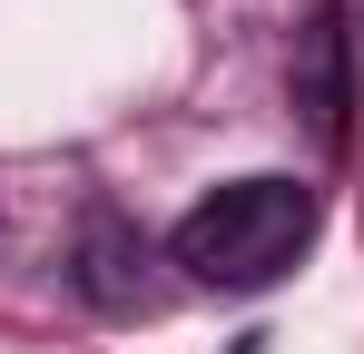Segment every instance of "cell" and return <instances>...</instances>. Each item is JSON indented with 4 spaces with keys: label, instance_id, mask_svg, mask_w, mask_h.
<instances>
[{
    "label": "cell",
    "instance_id": "6da1fadb",
    "mask_svg": "<svg viewBox=\"0 0 364 354\" xmlns=\"http://www.w3.org/2000/svg\"><path fill=\"white\" fill-rule=\"evenodd\" d=\"M305 246H315V187H305V177H227V187L197 197L178 217V236H168V256H178L197 286H217V295L276 286Z\"/></svg>",
    "mask_w": 364,
    "mask_h": 354
},
{
    "label": "cell",
    "instance_id": "7a4b0ae2",
    "mask_svg": "<svg viewBox=\"0 0 364 354\" xmlns=\"http://www.w3.org/2000/svg\"><path fill=\"white\" fill-rule=\"evenodd\" d=\"M79 286H89V305H109V315H138V305H148V246H138V227L89 217V236H79Z\"/></svg>",
    "mask_w": 364,
    "mask_h": 354
},
{
    "label": "cell",
    "instance_id": "3957f363",
    "mask_svg": "<svg viewBox=\"0 0 364 354\" xmlns=\"http://www.w3.org/2000/svg\"><path fill=\"white\" fill-rule=\"evenodd\" d=\"M305 118L325 128V138H345V79H335V10H315L305 20Z\"/></svg>",
    "mask_w": 364,
    "mask_h": 354
}]
</instances>
